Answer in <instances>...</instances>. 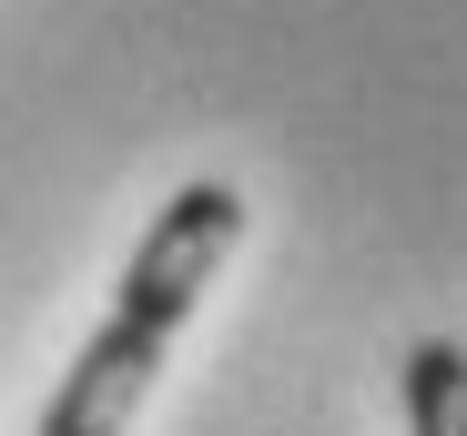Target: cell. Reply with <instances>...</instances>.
<instances>
[{"mask_svg":"<svg viewBox=\"0 0 467 436\" xmlns=\"http://www.w3.org/2000/svg\"><path fill=\"white\" fill-rule=\"evenodd\" d=\"M407 436H467V355H457V335L407 345Z\"/></svg>","mask_w":467,"mask_h":436,"instance_id":"7a4b0ae2","label":"cell"},{"mask_svg":"<svg viewBox=\"0 0 467 436\" xmlns=\"http://www.w3.org/2000/svg\"><path fill=\"white\" fill-rule=\"evenodd\" d=\"M234 244H244V193L213 183V173H193V183L142 224L112 315L82 335V355H71V376L51 386V406H41L31 436H132L152 376H163V355H173V335L203 315V295L223 284Z\"/></svg>","mask_w":467,"mask_h":436,"instance_id":"6da1fadb","label":"cell"}]
</instances>
